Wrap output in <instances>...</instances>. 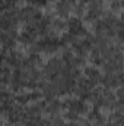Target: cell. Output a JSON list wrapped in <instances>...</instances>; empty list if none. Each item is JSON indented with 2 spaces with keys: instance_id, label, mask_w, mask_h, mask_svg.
Masks as SVG:
<instances>
[{
  "instance_id": "1",
  "label": "cell",
  "mask_w": 124,
  "mask_h": 126,
  "mask_svg": "<svg viewBox=\"0 0 124 126\" xmlns=\"http://www.w3.org/2000/svg\"><path fill=\"white\" fill-rule=\"evenodd\" d=\"M62 110L64 111V117L69 122H73V120H80L82 116H86L89 106L85 100L79 97H69L62 101Z\"/></svg>"
},
{
  "instance_id": "2",
  "label": "cell",
  "mask_w": 124,
  "mask_h": 126,
  "mask_svg": "<svg viewBox=\"0 0 124 126\" xmlns=\"http://www.w3.org/2000/svg\"><path fill=\"white\" fill-rule=\"evenodd\" d=\"M93 107L96 109H107V110H112V109H123V103L115 100V94L112 90L104 88V87H96L91 97Z\"/></svg>"
},
{
  "instance_id": "3",
  "label": "cell",
  "mask_w": 124,
  "mask_h": 126,
  "mask_svg": "<svg viewBox=\"0 0 124 126\" xmlns=\"http://www.w3.org/2000/svg\"><path fill=\"white\" fill-rule=\"evenodd\" d=\"M31 47L32 51L39 53V54H56L60 48H63L60 35L54 34V32H48L45 35H41Z\"/></svg>"
},
{
  "instance_id": "4",
  "label": "cell",
  "mask_w": 124,
  "mask_h": 126,
  "mask_svg": "<svg viewBox=\"0 0 124 126\" xmlns=\"http://www.w3.org/2000/svg\"><path fill=\"white\" fill-rule=\"evenodd\" d=\"M66 35L72 40H76V38H82V37H86L89 32L85 27V22L80 16H69L67 21H66Z\"/></svg>"
},
{
  "instance_id": "5",
  "label": "cell",
  "mask_w": 124,
  "mask_h": 126,
  "mask_svg": "<svg viewBox=\"0 0 124 126\" xmlns=\"http://www.w3.org/2000/svg\"><path fill=\"white\" fill-rule=\"evenodd\" d=\"M63 70H64V62L62 60L60 56H54V57H50L44 63L41 75H42L44 81H51V79H56L57 76H60Z\"/></svg>"
},
{
  "instance_id": "6",
  "label": "cell",
  "mask_w": 124,
  "mask_h": 126,
  "mask_svg": "<svg viewBox=\"0 0 124 126\" xmlns=\"http://www.w3.org/2000/svg\"><path fill=\"white\" fill-rule=\"evenodd\" d=\"M69 48H70L79 59L86 60L88 56H89V53H91V50H92V35L88 34L86 37L72 40L70 44H69Z\"/></svg>"
},
{
  "instance_id": "7",
  "label": "cell",
  "mask_w": 124,
  "mask_h": 126,
  "mask_svg": "<svg viewBox=\"0 0 124 126\" xmlns=\"http://www.w3.org/2000/svg\"><path fill=\"white\" fill-rule=\"evenodd\" d=\"M18 16H19V21L24 22L25 25H37L41 21V18L44 16V13L38 7L26 4L18 10Z\"/></svg>"
},
{
  "instance_id": "8",
  "label": "cell",
  "mask_w": 124,
  "mask_h": 126,
  "mask_svg": "<svg viewBox=\"0 0 124 126\" xmlns=\"http://www.w3.org/2000/svg\"><path fill=\"white\" fill-rule=\"evenodd\" d=\"M96 85L92 84L88 78H85L83 75L79 76V79L76 81V85H74V90L73 93L76 94V97L85 100V101H91V97H92L93 91H95Z\"/></svg>"
},
{
  "instance_id": "9",
  "label": "cell",
  "mask_w": 124,
  "mask_h": 126,
  "mask_svg": "<svg viewBox=\"0 0 124 126\" xmlns=\"http://www.w3.org/2000/svg\"><path fill=\"white\" fill-rule=\"evenodd\" d=\"M21 24L18 10H10L0 15V31L3 32H15L18 25Z\"/></svg>"
},
{
  "instance_id": "10",
  "label": "cell",
  "mask_w": 124,
  "mask_h": 126,
  "mask_svg": "<svg viewBox=\"0 0 124 126\" xmlns=\"http://www.w3.org/2000/svg\"><path fill=\"white\" fill-rule=\"evenodd\" d=\"M38 38H39V34L37 31V28L34 25H25L18 35V43H21L26 47H31Z\"/></svg>"
},
{
  "instance_id": "11",
  "label": "cell",
  "mask_w": 124,
  "mask_h": 126,
  "mask_svg": "<svg viewBox=\"0 0 124 126\" xmlns=\"http://www.w3.org/2000/svg\"><path fill=\"white\" fill-rule=\"evenodd\" d=\"M3 114H4V117L7 120V126H19L22 125V120H24V107L15 103Z\"/></svg>"
},
{
  "instance_id": "12",
  "label": "cell",
  "mask_w": 124,
  "mask_h": 126,
  "mask_svg": "<svg viewBox=\"0 0 124 126\" xmlns=\"http://www.w3.org/2000/svg\"><path fill=\"white\" fill-rule=\"evenodd\" d=\"M18 44V34L15 32H3L0 31V53H7L15 50Z\"/></svg>"
},
{
  "instance_id": "13",
  "label": "cell",
  "mask_w": 124,
  "mask_h": 126,
  "mask_svg": "<svg viewBox=\"0 0 124 126\" xmlns=\"http://www.w3.org/2000/svg\"><path fill=\"white\" fill-rule=\"evenodd\" d=\"M101 85L108 90H117L118 87H123V72L117 73H102Z\"/></svg>"
},
{
  "instance_id": "14",
  "label": "cell",
  "mask_w": 124,
  "mask_h": 126,
  "mask_svg": "<svg viewBox=\"0 0 124 126\" xmlns=\"http://www.w3.org/2000/svg\"><path fill=\"white\" fill-rule=\"evenodd\" d=\"M42 110H44V113H47L50 117L59 116V113L62 111V101H60L57 97L45 98V100H42Z\"/></svg>"
},
{
  "instance_id": "15",
  "label": "cell",
  "mask_w": 124,
  "mask_h": 126,
  "mask_svg": "<svg viewBox=\"0 0 124 126\" xmlns=\"http://www.w3.org/2000/svg\"><path fill=\"white\" fill-rule=\"evenodd\" d=\"M15 104V94L9 88L0 87V113H4Z\"/></svg>"
},
{
  "instance_id": "16",
  "label": "cell",
  "mask_w": 124,
  "mask_h": 126,
  "mask_svg": "<svg viewBox=\"0 0 124 126\" xmlns=\"http://www.w3.org/2000/svg\"><path fill=\"white\" fill-rule=\"evenodd\" d=\"M85 78H88L92 84H95L96 87L101 85V81H102V72L99 67L93 66V64H85L83 66V73H82Z\"/></svg>"
},
{
  "instance_id": "17",
  "label": "cell",
  "mask_w": 124,
  "mask_h": 126,
  "mask_svg": "<svg viewBox=\"0 0 124 126\" xmlns=\"http://www.w3.org/2000/svg\"><path fill=\"white\" fill-rule=\"evenodd\" d=\"M4 57H6V63H7V66H9L10 69H18V67L22 66L25 54H22L21 51H18V50L15 48V50L7 51V53L4 54Z\"/></svg>"
},
{
  "instance_id": "18",
  "label": "cell",
  "mask_w": 124,
  "mask_h": 126,
  "mask_svg": "<svg viewBox=\"0 0 124 126\" xmlns=\"http://www.w3.org/2000/svg\"><path fill=\"white\" fill-rule=\"evenodd\" d=\"M73 10V4L69 1V0H56V4H54V12L56 15L63 19V18H69L70 13Z\"/></svg>"
},
{
  "instance_id": "19",
  "label": "cell",
  "mask_w": 124,
  "mask_h": 126,
  "mask_svg": "<svg viewBox=\"0 0 124 126\" xmlns=\"http://www.w3.org/2000/svg\"><path fill=\"white\" fill-rule=\"evenodd\" d=\"M86 120L91 122V123H95V125L104 126L107 123V116L101 111V109L93 107L91 110H88V113H86Z\"/></svg>"
},
{
  "instance_id": "20",
  "label": "cell",
  "mask_w": 124,
  "mask_h": 126,
  "mask_svg": "<svg viewBox=\"0 0 124 126\" xmlns=\"http://www.w3.org/2000/svg\"><path fill=\"white\" fill-rule=\"evenodd\" d=\"M19 0H0V15L13 10L18 6Z\"/></svg>"
},
{
  "instance_id": "21",
  "label": "cell",
  "mask_w": 124,
  "mask_h": 126,
  "mask_svg": "<svg viewBox=\"0 0 124 126\" xmlns=\"http://www.w3.org/2000/svg\"><path fill=\"white\" fill-rule=\"evenodd\" d=\"M24 1H26L29 6H35V7H38V9H41V7H45V6L48 4L45 0H24Z\"/></svg>"
},
{
  "instance_id": "22",
  "label": "cell",
  "mask_w": 124,
  "mask_h": 126,
  "mask_svg": "<svg viewBox=\"0 0 124 126\" xmlns=\"http://www.w3.org/2000/svg\"><path fill=\"white\" fill-rule=\"evenodd\" d=\"M111 13H118L121 10V0H111Z\"/></svg>"
},
{
  "instance_id": "23",
  "label": "cell",
  "mask_w": 124,
  "mask_h": 126,
  "mask_svg": "<svg viewBox=\"0 0 124 126\" xmlns=\"http://www.w3.org/2000/svg\"><path fill=\"white\" fill-rule=\"evenodd\" d=\"M82 125H83V126H99V125H95V123H91V122H88V120L82 122Z\"/></svg>"
},
{
  "instance_id": "24",
  "label": "cell",
  "mask_w": 124,
  "mask_h": 126,
  "mask_svg": "<svg viewBox=\"0 0 124 126\" xmlns=\"http://www.w3.org/2000/svg\"><path fill=\"white\" fill-rule=\"evenodd\" d=\"M0 126H6V125H4V120H3V119H0Z\"/></svg>"
},
{
  "instance_id": "25",
  "label": "cell",
  "mask_w": 124,
  "mask_h": 126,
  "mask_svg": "<svg viewBox=\"0 0 124 126\" xmlns=\"http://www.w3.org/2000/svg\"><path fill=\"white\" fill-rule=\"evenodd\" d=\"M69 1H70V3H72V4H74V3H77V1H79V0H69Z\"/></svg>"
},
{
  "instance_id": "26",
  "label": "cell",
  "mask_w": 124,
  "mask_h": 126,
  "mask_svg": "<svg viewBox=\"0 0 124 126\" xmlns=\"http://www.w3.org/2000/svg\"><path fill=\"white\" fill-rule=\"evenodd\" d=\"M47 3H51V1H56V0H45Z\"/></svg>"
},
{
  "instance_id": "27",
  "label": "cell",
  "mask_w": 124,
  "mask_h": 126,
  "mask_svg": "<svg viewBox=\"0 0 124 126\" xmlns=\"http://www.w3.org/2000/svg\"><path fill=\"white\" fill-rule=\"evenodd\" d=\"M110 1H111V0H110Z\"/></svg>"
}]
</instances>
